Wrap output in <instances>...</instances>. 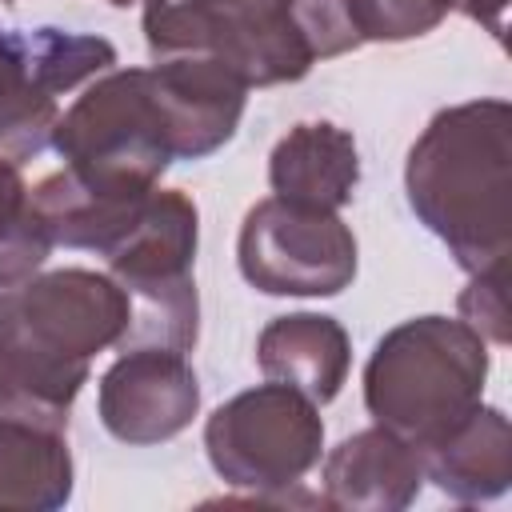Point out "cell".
<instances>
[{
  "label": "cell",
  "mask_w": 512,
  "mask_h": 512,
  "mask_svg": "<svg viewBox=\"0 0 512 512\" xmlns=\"http://www.w3.org/2000/svg\"><path fill=\"white\" fill-rule=\"evenodd\" d=\"M504 280H508V264H492V268H484V272H472L468 288H464L460 300H456L460 320H464L472 332H480L488 344H496V348H504V344L512 340Z\"/></svg>",
  "instance_id": "cell-20"
},
{
  "label": "cell",
  "mask_w": 512,
  "mask_h": 512,
  "mask_svg": "<svg viewBox=\"0 0 512 512\" xmlns=\"http://www.w3.org/2000/svg\"><path fill=\"white\" fill-rule=\"evenodd\" d=\"M272 196L340 212L360 184V152L348 128L332 120L292 124L268 156Z\"/></svg>",
  "instance_id": "cell-16"
},
{
  "label": "cell",
  "mask_w": 512,
  "mask_h": 512,
  "mask_svg": "<svg viewBox=\"0 0 512 512\" xmlns=\"http://www.w3.org/2000/svg\"><path fill=\"white\" fill-rule=\"evenodd\" d=\"M424 480L460 504L496 500L512 484V424L500 408L476 404L420 448Z\"/></svg>",
  "instance_id": "cell-14"
},
{
  "label": "cell",
  "mask_w": 512,
  "mask_h": 512,
  "mask_svg": "<svg viewBox=\"0 0 512 512\" xmlns=\"http://www.w3.org/2000/svg\"><path fill=\"white\" fill-rule=\"evenodd\" d=\"M204 452L224 484L284 496L324 456L320 404L280 380L236 392L204 420Z\"/></svg>",
  "instance_id": "cell-7"
},
{
  "label": "cell",
  "mask_w": 512,
  "mask_h": 512,
  "mask_svg": "<svg viewBox=\"0 0 512 512\" xmlns=\"http://www.w3.org/2000/svg\"><path fill=\"white\" fill-rule=\"evenodd\" d=\"M324 504L344 512H400L424 488V460L416 444L372 424L344 436L324 456Z\"/></svg>",
  "instance_id": "cell-12"
},
{
  "label": "cell",
  "mask_w": 512,
  "mask_h": 512,
  "mask_svg": "<svg viewBox=\"0 0 512 512\" xmlns=\"http://www.w3.org/2000/svg\"><path fill=\"white\" fill-rule=\"evenodd\" d=\"M456 12H464V16L476 20L484 32H492V40H504L508 0H456Z\"/></svg>",
  "instance_id": "cell-21"
},
{
  "label": "cell",
  "mask_w": 512,
  "mask_h": 512,
  "mask_svg": "<svg viewBox=\"0 0 512 512\" xmlns=\"http://www.w3.org/2000/svg\"><path fill=\"white\" fill-rule=\"evenodd\" d=\"M152 60L212 56L248 88L296 84L320 60L300 0H144Z\"/></svg>",
  "instance_id": "cell-4"
},
{
  "label": "cell",
  "mask_w": 512,
  "mask_h": 512,
  "mask_svg": "<svg viewBox=\"0 0 512 512\" xmlns=\"http://www.w3.org/2000/svg\"><path fill=\"white\" fill-rule=\"evenodd\" d=\"M52 148L64 168L128 188H156L176 160L152 68H108L60 112Z\"/></svg>",
  "instance_id": "cell-6"
},
{
  "label": "cell",
  "mask_w": 512,
  "mask_h": 512,
  "mask_svg": "<svg viewBox=\"0 0 512 512\" xmlns=\"http://www.w3.org/2000/svg\"><path fill=\"white\" fill-rule=\"evenodd\" d=\"M112 8H128V4H136V0H108Z\"/></svg>",
  "instance_id": "cell-23"
},
{
  "label": "cell",
  "mask_w": 512,
  "mask_h": 512,
  "mask_svg": "<svg viewBox=\"0 0 512 512\" xmlns=\"http://www.w3.org/2000/svg\"><path fill=\"white\" fill-rule=\"evenodd\" d=\"M488 364V340L460 316H412L376 340L364 364V408L420 452L480 404Z\"/></svg>",
  "instance_id": "cell-3"
},
{
  "label": "cell",
  "mask_w": 512,
  "mask_h": 512,
  "mask_svg": "<svg viewBox=\"0 0 512 512\" xmlns=\"http://www.w3.org/2000/svg\"><path fill=\"white\" fill-rule=\"evenodd\" d=\"M76 464L60 428L0 416V512H56L72 500Z\"/></svg>",
  "instance_id": "cell-17"
},
{
  "label": "cell",
  "mask_w": 512,
  "mask_h": 512,
  "mask_svg": "<svg viewBox=\"0 0 512 512\" xmlns=\"http://www.w3.org/2000/svg\"><path fill=\"white\" fill-rule=\"evenodd\" d=\"M96 412L120 444H164L200 412L196 368L172 348H128L104 368L96 384Z\"/></svg>",
  "instance_id": "cell-10"
},
{
  "label": "cell",
  "mask_w": 512,
  "mask_h": 512,
  "mask_svg": "<svg viewBox=\"0 0 512 512\" xmlns=\"http://www.w3.org/2000/svg\"><path fill=\"white\" fill-rule=\"evenodd\" d=\"M128 292L92 268H52L0 288V416L68 428L92 360L120 348Z\"/></svg>",
  "instance_id": "cell-1"
},
{
  "label": "cell",
  "mask_w": 512,
  "mask_h": 512,
  "mask_svg": "<svg viewBox=\"0 0 512 512\" xmlns=\"http://www.w3.org/2000/svg\"><path fill=\"white\" fill-rule=\"evenodd\" d=\"M52 240L32 208V188L20 164L0 160V288H12L44 268Z\"/></svg>",
  "instance_id": "cell-18"
},
{
  "label": "cell",
  "mask_w": 512,
  "mask_h": 512,
  "mask_svg": "<svg viewBox=\"0 0 512 512\" xmlns=\"http://www.w3.org/2000/svg\"><path fill=\"white\" fill-rule=\"evenodd\" d=\"M4 48H8V28H0V56H4Z\"/></svg>",
  "instance_id": "cell-22"
},
{
  "label": "cell",
  "mask_w": 512,
  "mask_h": 512,
  "mask_svg": "<svg viewBox=\"0 0 512 512\" xmlns=\"http://www.w3.org/2000/svg\"><path fill=\"white\" fill-rule=\"evenodd\" d=\"M0 4H16V0H0Z\"/></svg>",
  "instance_id": "cell-24"
},
{
  "label": "cell",
  "mask_w": 512,
  "mask_h": 512,
  "mask_svg": "<svg viewBox=\"0 0 512 512\" xmlns=\"http://www.w3.org/2000/svg\"><path fill=\"white\" fill-rule=\"evenodd\" d=\"M448 12H456V0H348L360 44H400L428 36L448 20Z\"/></svg>",
  "instance_id": "cell-19"
},
{
  "label": "cell",
  "mask_w": 512,
  "mask_h": 512,
  "mask_svg": "<svg viewBox=\"0 0 512 512\" xmlns=\"http://www.w3.org/2000/svg\"><path fill=\"white\" fill-rule=\"evenodd\" d=\"M240 276L264 296H340L356 280V236L332 212L284 196L256 200L236 236Z\"/></svg>",
  "instance_id": "cell-8"
},
{
  "label": "cell",
  "mask_w": 512,
  "mask_h": 512,
  "mask_svg": "<svg viewBox=\"0 0 512 512\" xmlns=\"http://www.w3.org/2000/svg\"><path fill=\"white\" fill-rule=\"evenodd\" d=\"M152 80L172 124L176 160H204L220 152L244 116L248 84L212 56H172L152 64Z\"/></svg>",
  "instance_id": "cell-11"
},
{
  "label": "cell",
  "mask_w": 512,
  "mask_h": 512,
  "mask_svg": "<svg viewBox=\"0 0 512 512\" xmlns=\"http://www.w3.org/2000/svg\"><path fill=\"white\" fill-rule=\"evenodd\" d=\"M416 220L472 276L512 252V104L500 96L440 108L404 160Z\"/></svg>",
  "instance_id": "cell-2"
},
{
  "label": "cell",
  "mask_w": 512,
  "mask_h": 512,
  "mask_svg": "<svg viewBox=\"0 0 512 512\" xmlns=\"http://www.w3.org/2000/svg\"><path fill=\"white\" fill-rule=\"evenodd\" d=\"M200 240L196 200L180 188H152L136 224L104 256L108 276L128 292V348L192 352L200 336V292L192 280Z\"/></svg>",
  "instance_id": "cell-5"
},
{
  "label": "cell",
  "mask_w": 512,
  "mask_h": 512,
  "mask_svg": "<svg viewBox=\"0 0 512 512\" xmlns=\"http://www.w3.org/2000/svg\"><path fill=\"white\" fill-rule=\"evenodd\" d=\"M148 196H152V188L100 184L72 168H60V172H48L32 188V208H36L52 248L64 244V248H88V252L108 256L116 248V240L136 224Z\"/></svg>",
  "instance_id": "cell-13"
},
{
  "label": "cell",
  "mask_w": 512,
  "mask_h": 512,
  "mask_svg": "<svg viewBox=\"0 0 512 512\" xmlns=\"http://www.w3.org/2000/svg\"><path fill=\"white\" fill-rule=\"evenodd\" d=\"M256 364L264 380H280L316 404L340 396L352 368V340L336 316L288 312L264 324L256 340Z\"/></svg>",
  "instance_id": "cell-15"
},
{
  "label": "cell",
  "mask_w": 512,
  "mask_h": 512,
  "mask_svg": "<svg viewBox=\"0 0 512 512\" xmlns=\"http://www.w3.org/2000/svg\"><path fill=\"white\" fill-rule=\"evenodd\" d=\"M116 64V48L104 36L32 28L8 32L0 56V160L24 164L52 144L60 104L56 96L84 88Z\"/></svg>",
  "instance_id": "cell-9"
}]
</instances>
